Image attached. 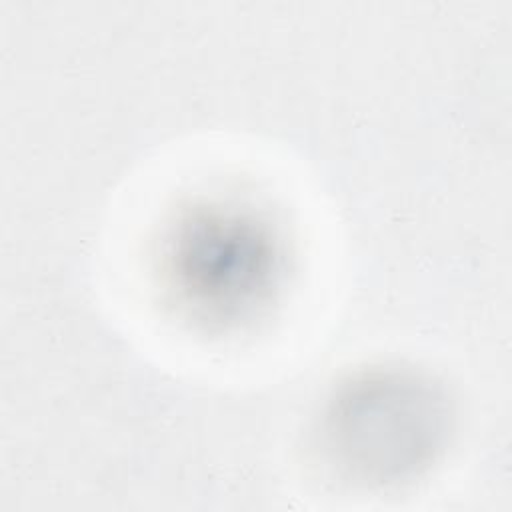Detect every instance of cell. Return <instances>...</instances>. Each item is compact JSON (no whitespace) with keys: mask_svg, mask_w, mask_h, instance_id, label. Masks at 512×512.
Returning a JSON list of instances; mask_svg holds the SVG:
<instances>
[{"mask_svg":"<svg viewBox=\"0 0 512 512\" xmlns=\"http://www.w3.org/2000/svg\"><path fill=\"white\" fill-rule=\"evenodd\" d=\"M344 406L340 434L358 464L404 468L418 462L432 442V408L412 386L376 382Z\"/></svg>","mask_w":512,"mask_h":512,"instance_id":"cell-1","label":"cell"}]
</instances>
